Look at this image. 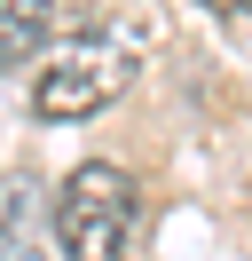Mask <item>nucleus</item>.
<instances>
[{
	"label": "nucleus",
	"mask_w": 252,
	"mask_h": 261,
	"mask_svg": "<svg viewBox=\"0 0 252 261\" xmlns=\"http://www.w3.org/2000/svg\"><path fill=\"white\" fill-rule=\"evenodd\" d=\"M0 261H47V253H40V238H32V229L0 222Z\"/></svg>",
	"instance_id": "obj_4"
},
{
	"label": "nucleus",
	"mask_w": 252,
	"mask_h": 261,
	"mask_svg": "<svg viewBox=\"0 0 252 261\" xmlns=\"http://www.w3.org/2000/svg\"><path fill=\"white\" fill-rule=\"evenodd\" d=\"M126 80H134V56H126L118 40H103V32L55 40V48L40 56V71H32V111L40 119H87V111H103Z\"/></svg>",
	"instance_id": "obj_2"
},
{
	"label": "nucleus",
	"mask_w": 252,
	"mask_h": 261,
	"mask_svg": "<svg viewBox=\"0 0 252 261\" xmlns=\"http://www.w3.org/2000/svg\"><path fill=\"white\" fill-rule=\"evenodd\" d=\"M47 16H55V0H0V71L24 64V56H40Z\"/></svg>",
	"instance_id": "obj_3"
},
{
	"label": "nucleus",
	"mask_w": 252,
	"mask_h": 261,
	"mask_svg": "<svg viewBox=\"0 0 252 261\" xmlns=\"http://www.w3.org/2000/svg\"><path fill=\"white\" fill-rule=\"evenodd\" d=\"M134 222H142V190L126 166L87 159L63 174L55 190V245L63 261H126L134 253Z\"/></svg>",
	"instance_id": "obj_1"
},
{
	"label": "nucleus",
	"mask_w": 252,
	"mask_h": 261,
	"mask_svg": "<svg viewBox=\"0 0 252 261\" xmlns=\"http://www.w3.org/2000/svg\"><path fill=\"white\" fill-rule=\"evenodd\" d=\"M205 8H220V16H252V0H205Z\"/></svg>",
	"instance_id": "obj_5"
}]
</instances>
